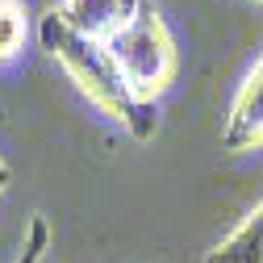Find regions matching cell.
<instances>
[{"label": "cell", "instance_id": "obj_1", "mask_svg": "<svg viewBox=\"0 0 263 263\" xmlns=\"http://www.w3.org/2000/svg\"><path fill=\"white\" fill-rule=\"evenodd\" d=\"M38 38H42V46L63 63V71L71 76V84H76L105 117H113L129 138L146 142L155 129H159V109L138 105L134 96L125 92V84H121V76H117V67H113V59L105 54V46L96 42V38L71 29L54 9L38 21Z\"/></svg>", "mask_w": 263, "mask_h": 263}, {"label": "cell", "instance_id": "obj_2", "mask_svg": "<svg viewBox=\"0 0 263 263\" xmlns=\"http://www.w3.org/2000/svg\"><path fill=\"white\" fill-rule=\"evenodd\" d=\"M96 42L113 59L125 92L138 105L159 109V101L172 92V84L180 76V46L155 0H134V9L113 25V34L96 38Z\"/></svg>", "mask_w": 263, "mask_h": 263}, {"label": "cell", "instance_id": "obj_3", "mask_svg": "<svg viewBox=\"0 0 263 263\" xmlns=\"http://www.w3.org/2000/svg\"><path fill=\"white\" fill-rule=\"evenodd\" d=\"M221 146L247 155V151H263V50L251 59V67L242 71L234 96L226 105L221 117Z\"/></svg>", "mask_w": 263, "mask_h": 263}, {"label": "cell", "instance_id": "obj_4", "mask_svg": "<svg viewBox=\"0 0 263 263\" xmlns=\"http://www.w3.org/2000/svg\"><path fill=\"white\" fill-rule=\"evenodd\" d=\"M34 46V9L29 0H0V76H17Z\"/></svg>", "mask_w": 263, "mask_h": 263}, {"label": "cell", "instance_id": "obj_5", "mask_svg": "<svg viewBox=\"0 0 263 263\" xmlns=\"http://www.w3.org/2000/svg\"><path fill=\"white\" fill-rule=\"evenodd\" d=\"M201 263H263V201L242 217L234 234H226Z\"/></svg>", "mask_w": 263, "mask_h": 263}, {"label": "cell", "instance_id": "obj_6", "mask_svg": "<svg viewBox=\"0 0 263 263\" xmlns=\"http://www.w3.org/2000/svg\"><path fill=\"white\" fill-rule=\"evenodd\" d=\"M5 188H9V159L0 155V196H5Z\"/></svg>", "mask_w": 263, "mask_h": 263}, {"label": "cell", "instance_id": "obj_7", "mask_svg": "<svg viewBox=\"0 0 263 263\" xmlns=\"http://www.w3.org/2000/svg\"><path fill=\"white\" fill-rule=\"evenodd\" d=\"M255 5H263V0H255Z\"/></svg>", "mask_w": 263, "mask_h": 263}]
</instances>
